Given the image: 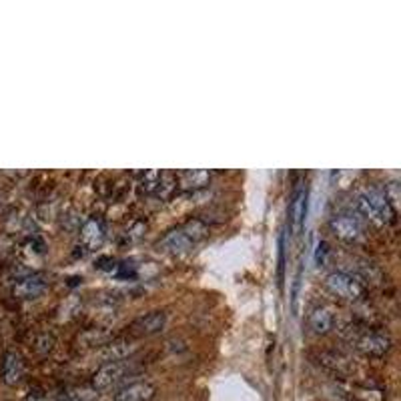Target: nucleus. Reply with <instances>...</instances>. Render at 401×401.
Masks as SVG:
<instances>
[{
  "mask_svg": "<svg viewBox=\"0 0 401 401\" xmlns=\"http://www.w3.org/2000/svg\"><path fill=\"white\" fill-rule=\"evenodd\" d=\"M325 255H327V243L325 241H321V243L317 245V251H315V261H317V265L323 263Z\"/></svg>",
  "mask_w": 401,
  "mask_h": 401,
  "instance_id": "nucleus-19",
  "label": "nucleus"
},
{
  "mask_svg": "<svg viewBox=\"0 0 401 401\" xmlns=\"http://www.w3.org/2000/svg\"><path fill=\"white\" fill-rule=\"evenodd\" d=\"M49 287L47 277L40 273H30V275L18 277L16 283L13 285V295L20 301H32L38 299Z\"/></svg>",
  "mask_w": 401,
  "mask_h": 401,
  "instance_id": "nucleus-9",
  "label": "nucleus"
},
{
  "mask_svg": "<svg viewBox=\"0 0 401 401\" xmlns=\"http://www.w3.org/2000/svg\"><path fill=\"white\" fill-rule=\"evenodd\" d=\"M25 361L16 351H6L0 364V377L6 385H18L25 377Z\"/></svg>",
  "mask_w": 401,
  "mask_h": 401,
  "instance_id": "nucleus-10",
  "label": "nucleus"
},
{
  "mask_svg": "<svg viewBox=\"0 0 401 401\" xmlns=\"http://www.w3.org/2000/svg\"><path fill=\"white\" fill-rule=\"evenodd\" d=\"M357 211L365 221H369L371 225L379 229L393 225L397 221V211L391 207L383 188L371 187L361 191L357 197Z\"/></svg>",
  "mask_w": 401,
  "mask_h": 401,
  "instance_id": "nucleus-1",
  "label": "nucleus"
},
{
  "mask_svg": "<svg viewBox=\"0 0 401 401\" xmlns=\"http://www.w3.org/2000/svg\"><path fill=\"white\" fill-rule=\"evenodd\" d=\"M305 211H307V187H297L295 193H293V197H291V205H289V219H291L293 233H299L301 231Z\"/></svg>",
  "mask_w": 401,
  "mask_h": 401,
  "instance_id": "nucleus-13",
  "label": "nucleus"
},
{
  "mask_svg": "<svg viewBox=\"0 0 401 401\" xmlns=\"http://www.w3.org/2000/svg\"><path fill=\"white\" fill-rule=\"evenodd\" d=\"M159 179H161V171H147L143 173L138 179V191L143 195H155L157 185H159Z\"/></svg>",
  "mask_w": 401,
  "mask_h": 401,
  "instance_id": "nucleus-17",
  "label": "nucleus"
},
{
  "mask_svg": "<svg viewBox=\"0 0 401 401\" xmlns=\"http://www.w3.org/2000/svg\"><path fill=\"white\" fill-rule=\"evenodd\" d=\"M164 325H167L164 311H149V313L138 315L137 319H133L126 329H128L131 337H152V335L161 333Z\"/></svg>",
  "mask_w": 401,
  "mask_h": 401,
  "instance_id": "nucleus-6",
  "label": "nucleus"
},
{
  "mask_svg": "<svg viewBox=\"0 0 401 401\" xmlns=\"http://www.w3.org/2000/svg\"><path fill=\"white\" fill-rule=\"evenodd\" d=\"M325 287L331 295H335L341 301L347 303H361L367 299V285L364 279L357 275H351L345 271H333L325 279Z\"/></svg>",
  "mask_w": 401,
  "mask_h": 401,
  "instance_id": "nucleus-3",
  "label": "nucleus"
},
{
  "mask_svg": "<svg viewBox=\"0 0 401 401\" xmlns=\"http://www.w3.org/2000/svg\"><path fill=\"white\" fill-rule=\"evenodd\" d=\"M131 373H133V361L131 359L102 364L92 376V388L97 391H111L119 383H123L126 376H131Z\"/></svg>",
  "mask_w": 401,
  "mask_h": 401,
  "instance_id": "nucleus-4",
  "label": "nucleus"
},
{
  "mask_svg": "<svg viewBox=\"0 0 401 401\" xmlns=\"http://www.w3.org/2000/svg\"><path fill=\"white\" fill-rule=\"evenodd\" d=\"M78 241L80 245L85 247L87 251H97L104 245L107 241V227H104V221L92 215L88 217L87 221L83 223L80 231H78Z\"/></svg>",
  "mask_w": 401,
  "mask_h": 401,
  "instance_id": "nucleus-8",
  "label": "nucleus"
},
{
  "mask_svg": "<svg viewBox=\"0 0 401 401\" xmlns=\"http://www.w3.org/2000/svg\"><path fill=\"white\" fill-rule=\"evenodd\" d=\"M333 325H335V317H333V313L327 307L319 305V307L311 309V313H309V327L313 329V333L327 335L333 329Z\"/></svg>",
  "mask_w": 401,
  "mask_h": 401,
  "instance_id": "nucleus-15",
  "label": "nucleus"
},
{
  "mask_svg": "<svg viewBox=\"0 0 401 401\" xmlns=\"http://www.w3.org/2000/svg\"><path fill=\"white\" fill-rule=\"evenodd\" d=\"M157 395V388L150 381H133L121 389H116L113 395L114 401H152Z\"/></svg>",
  "mask_w": 401,
  "mask_h": 401,
  "instance_id": "nucleus-11",
  "label": "nucleus"
},
{
  "mask_svg": "<svg viewBox=\"0 0 401 401\" xmlns=\"http://www.w3.org/2000/svg\"><path fill=\"white\" fill-rule=\"evenodd\" d=\"M30 349L35 351L37 355H49L50 351L54 349V337L50 333H38L37 337L32 339Z\"/></svg>",
  "mask_w": 401,
  "mask_h": 401,
  "instance_id": "nucleus-18",
  "label": "nucleus"
},
{
  "mask_svg": "<svg viewBox=\"0 0 401 401\" xmlns=\"http://www.w3.org/2000/svg\"><path fill=\"white\" fill-rule=\"evenodd\" d=\"M175 191H176L175 173H171V171H161V179H159V185H157V191H155V195H152V197L167 200L173 197V193H175Z\"/></svg>",
  "mask_w": 401,
  "mask_h": 401,
  "instance_id": "nucleus-16",
  "label": "nucleus"
},
{
  "mask_svg": "<svg viewBox=\"0 0 401 401\" xmlns=\"http://www.w3.org/2000/svg\"><path fill=\"white\" fill-rule=\"evenodd\" d=\"M355 347L359 353H364L365 357L379 359V357L388 355L389 349H391V339L381 331H365L357 337Z\"/></svg>",
  "mask_w": 401,
  "mask_h": 401,
  "instance_id": "nucleus-7",
  "label": "nucleus"
},
{
  "mask_svg": "<svg viewBox=\"0 0 401 401\" xmlns=\"http://www.w3.org/2000/svg\"><path fill=\"white\" fill-rule=\"evenodd\" d=\"M104 347L100 351L102 359L109 364V361H123L128 359L131 351H133V337H116L109 343H102Z\"/></svg>",
  "mask_w": 401,
  "mask_h": 401,
  "instance_id": "nucleus-14",
  "label": "nucleus"
},
{
  "mask_svg": "<svg viewBox=\"0 0 401 401\" xmlns=\"http://www.w3.org/2000/svg\"><path fill=\"white\" fill-rule=\"evenodd\" d=\"M331 231L335 233V237L347 245H357L365 239L364 221L353 213L335 215L331 219Z\"/></svg>",
  "mask_w": 401,
  "mask_h": 401,
  "instance_id": "nucleus-5",
  "label": "nucleus"
},
{
  "mask_svg": "<svg viewBox=\"0 0 401 401\" xmlns=\"http://www.w3.org/2000/svg\"><path fill=\"white\" fill-rule=\"evenodd\" d=\"M209 233V227L205 225V221L200 219H191L187 223H183L181 227H176L173 231H169L157 245L167 253H185L188 251L195 243H199L200 239L207 237Z\"/></svg>",
  "mask_w": 401,
  "mask_h": 401,
  "instance_id": "nucleus-2",
  "label": "nucleus"
},
{
  "mask_svg": "<svg viewBox=\"0 0 401 401\" xmlns=\"http://www.w3.org/2000/svg\"><path fill=\"white\" fill-rule=\"evenodd\" d=\"M211 173L205 169H188V171H181L176 175V188L183 193H195L205 188L211 183Z\"/></svg>",
  "mask_w": 401,
  "mask_h": 401,
  "instance_id": "nucleus-12",
  "label": "nucleus"
}]
</instances>
